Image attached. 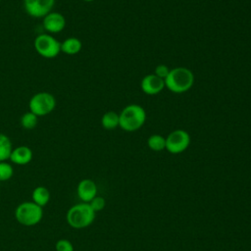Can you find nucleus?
Returning a JSON list of instances; mask_svg holds the SVG:
<instances>
[{
    "label": "nucleus",
    "mask_w": 251,
    "mask_h": 251,
    "mask_svg": "<svg viewBox=\"0 0 251 251\" xmlns=\"http://www.w3.org/2000/svg\"><path fill=\"white\" fill-rule=\"evenodd\" d=\"M164 81L165 87L170 91L174 93H183L192 87L194 75L185 67H176L170 70Z\"/></svg>",
    "instance_id": "nucleus-1"
},
{
    "label": "nucleus",
    "mask_w": 251,
    "mask_h": 251,
    "mask_svg": "<svg viewBox=\"0 0 251 251\" xmlns=\"http://www.w3.org/2000/svg\"><path fill=\"white\" fill-rule=\"evenodd\" d=\"M95 212L88 203L80 202L73 205L66 213L68 225L75 229L89 226L95 220Z\"/></svg>",
    "instance_id": "nucleus-2"
},
{
    "label": "nucleus",
    "mask_w": 251,
    "mask_h": 251,
    "mask_svg": "<svg viewBox=\"0 0 251 251\" xmlns=\"http://www.w3.org/2000/svg\"><path fill=\"white\" fill-rule=\"evenodd\" d=\"M119 126L125 131H135L139 129L146 121V112L144 108L137 104L126 106L119 114Z\"/></svg>",
    "instance_id": "nucleus-3"
},
{
    "label": "nucleus",
    "mask_w": 251,
    "mask_h": 251,
    "mask_svg": "<svg viewBox=\"0 0 251 251\" xmlns=\"http://www.w3.org/2000/svg\"><path fill=\"white\" fill-rule=\"evenodd\" d=\"M16 221L25 226H33L43 218V208L32 201H24L15 209Z\"/></svg>",
    "instance_id": "nucleus-4"
},
{
    "label": "nucleus",
    "mask_w": 251,
    "mask_h": 251,
    "mask_svg": "<svg viewBox=\"0 0 251 251\" xmlns=\"http://www.w3.org/2000/svg\"><path fill=\"white\" fill-rule=\"evenodd\" d=\"M55 108L56 98L53 94L47 91L35 93L28 101V111L35 114L38 118L49 115Z\"/></svg>",
    "instance_id": "nucleus-5"
},
{
    "label": "nucleus",
    "mask_w": 251,
    "mask_h": 251,
    "mask_svg": "<svg viewBox=\"0 0 251 251\" xmlns=\"http://www.w3.org/2000/svg\"><path fill=\"white\" fill-rule=\"evenodd\" d=\"M33 47L36 53L45 59H53L61 53V42L49 33L38 34L34 38Z\"/></svg>",
    "instance_id": "nucleus-6"
},
{
    "label": "nucleus",
    "mask_w": 251,
    "mask_h": 251,
    "mask_svg": "<svg viewBox=\"0 0 251 251\" xmlns=\"http://www.w3.org/2000/svg\"><path fill=\"white\" fill-rule=\"evenodd\" d=\"M190 136L184 129H175L166 137V149L172 154H179L187 149Z\"/></svg>",
    "instance_id": "nucleus-7"
},
{
    "label": "nucleus",
    "mask_w": 251,
    "mask_h": 251,
    "mask_svg": "<svg viewBox=\"0 0 251 251\" xmlns=\"http://www.w3.org/2000/svg\"><path fill=\"white\" fill-rule=\"evenodd\" d=\"M56 0H24L25 13L35 19L43 18L53 11Z\"/></svg>",
    "instance_id": "nucleus-8"
},
{
    "label": "nucleus",
    "mask_w": 251,
    "mask_h": 251,
    "mask_svg": "<svg viewBox=\"0 0 251 251\" xmlns=\"http://www.w3.org/2000/svg\"><path fill=\"white\" fill-rule=\"evenodd\" d=\"M42 26L46 33H59L66 26V18L59 12L51 11L42 18Z\"/></svg>",
    "instance_id": "nucleus-9"
},
{
    "label": "nucleus",
    "mask_w": 251,
    "mask_h": 251,
    "mask_svg": "<svg viewBox=\"0 0 251 251\" xmlns=\"http://www.w3.org/2000/svg\"><path fill=\"white\" fill-rule=\"evenodd\" d=\"M141 90L148 95H156L160 93L165 87L164 79L160 78L159 76L150 74L145 75L141 82H140Z\"/></svg>",
    "instance_id": "nucleus-10"
},
{
    "label": "nucleus",
    "mask_w": 251,
    "mask_h": 251,
    "mask_svg": "<svg viewBox=\"0 0 251 251\" xmlns=\"http://www.w3.org/2000/svg\"><path fill=\"white\" fill-rule=\"evenodd\" d=\"M76 194L81 202L89 203L97 195V185L94 180L83 178L76 186Z\"/></svg>",
    "instance_id": "nucleus-11"
},
{
    "label": "nucleus",
    "mask_w": 251,
    "mask_h": 251,
    "mask_svg": "<svg viewBox=\"0 0 251 251\" xmlns=\"http://www.w3.org/2000/svg\"><path fill=\"white\" fill-rule=\"evenodd\" d=\"M33 152L30 147L26 145H20L13 148L9 160L11 163L18 166H25L31 162Z\"/></svg>",
    "instance_id": "nucleus-12"
},
{
    "label": "nucleus",
    "mask_w": 251,
    "mask_h": 251,
    "mask_svg": "<svg viewBox=\"0 0 251 251\" xmlns=\"http://www.w3.org/2000/svg\"><path fill=\"white\" fill-rule=\"evenodd\" d=\"M82 48L81 41L76 37H68L61 42V52L66 55H75L80 52Z\"/></svg>",
    "instance_id": "nucleus-13"
},
{
    "label": "nucleus",
    "mask_w": 251,
    "mask_h": 251,
    "mask_svg": "<svg viewBox=\"0 0 251 251\" xmlns=\"http://www.w3.org/2000/svg\"><path fill=\"white\" fill-rule=\"evenodd\" d=\"M50 200V191L46 186L38 185L31 192V201L40 207H44Z\"/></svg>",
    "instance_id": "nucleus-14"
},
{
    "label": "nucleus",
    "mask_w": 251,
    "mask_h": 251,
    "mask_svg": "<svg viewBox=\"0 0 251 251\" xmlns=\"http://www.w3.org/2000/svg\"><path fill=\"white\" fill-rule=\"evenodd\" d=\"M101 125L107 130L115 129L120 125L119 114L114 111L106 112L101 118Z\"/></svg>",
    "instance_id": "nucleus-15"
},
{
    "label": "nucleus",
    "mask_w": 251,
    "mask_h": 251,
    "mask_svg": "<svg viewBox=\"0 0 251 251\" xmlns=\"http://www.w3.org/2000/svg\"><path fill=\"white\" fill-rule=\"evenodd\" d=\"M13 148L10 137L4 133H0V162L9 160Z\"/></svg>",
    "instance_id": "nucleus-16"
},
{
    "label": "nucleus",
    "mask_w": 251,
    "mask_h": 251,
    "mask_svg": "<svg viewBox=\"0 0 251 251\" xmlns=\"http://www.w3.org/2000/svg\"><path fill=\"white\" fill-rule=\"evenodd\" d=\"M38 123V117L30 111L25 112L20 120V124L25 129H33Z\"/></svg>",
    "instance_id": "nucleus-17"
},
{
    "label": "nucleus",
    "mask_w": 251,
    "mask_h": 251,
    "mask_svg": "<svg viewBox=\"0 0 251 251\" xmlns=\"http://www.w3.org/2000/svg\"><path fill=\"white\" fill-rule=\"evenodd\" d=\"M147 144L153 151H162L166 149V138L160 134H152L148 137Z\"/></svg>",
    "instance_id": "nucleus-18"
},
{
    "label": "nucleus",
    "mask_w": 251,
    "mask_h": 251,
    "mask_svg": "<svg viewBox=\"0 0 251 251\" xmlns=\"http://www.w3.org/2000/svg\"><path fill=\"white\" fill-rule=\"evenodd\" d=\"M14 175V168L8 161L0 162V182L9 180Z\"/></svg>",
    "instance_id": "nucleus-19"
},
{
    "label": "nucleus",
    "mask_w": 251,
    "mask_h": 251,
    "mask_svg": "<svg viewBox=\"0 0 251 251\" xmlns=\"http://www.w3.org/2000/svg\"><path fill=\"white\" fill-rule=\"evenodd\" d=\"M55 251H75V248L69 239L61 238L55 243Z\"/></svg>",
    "instance_id": "nucleus-20"
},
{
    "label": "nucleus",
    "mask_w": 251,
    "mask_h": 251,
    "mask_svg": "<svg viewBox=\"0 0 251 251\" xmlns=\"http://www.w3.org/2000/svg\"><path fill=\"white\" fill-rule=\"evenodd\" d=\"M88 204L93 209V211L96 213V212H99L104 209V207L106 205V201L102 196L96 195Z\"/></svg>",
    "instance_id": "nucleus-21"
},
{
    "label": "nucleus",
    "mask_w": 251,
    "mask_h": 251,
    "mask_svg": "<svg viewBox=\"0 0 251 251\" xmlns=\"http://www.w3.org/2000/svg\"><path fill=\"white\" fill-rule=\"evenodd\" d=\"M169 72H170V69H169L166 65L161 64V65H158V66L155 68L154 75H157V76H159V77L162 78V79H165L166 76L168 75Z\"/></svg>",
    "instance_id": "nucleus-22"
},
{
    "label": "nucleus",
    "mask_w": 251,
    "mask_h": 251,
    "mask_svg": "<svg viewBox=\"0 0 251 251\" xmlns=\"http://www.w3.org/2000/svg\"><path fill=\"white\" fill-rule=\"evenodd\" d=\"M82 1H85V2H92V1H94V0H82Z\"/></svg>",
    "instance_id": "nucleus-23"
},
{
    "label": "nucleus",
    "mask_w": 251,
    "mask_h": 251,
    "mask_svg": "<svg viewBox=\"0 0 251 251\" xmlns=\"http://www.w3.org/2000/svg\"><path fill=\"white\" fill-rule=\"evenodd\" d=\"M75 251H82V250H75Z\"/></svg>",
    "instance_id": "nucleus-24"
},
{
    "label": "nucleus",
    "mask_w": 251,
    "mask_h": 251,
    "mask_svg": "<svg viewBox=\"0 0 251 251\" xmlns=\"http://www.w3.org/2000/svg\"><path fill=\"white\" fill-rule=\"evenodd\" d=\"M0 1H2V0H0Z\"/></svg>",
    "instance_id": "nucleus-25"
}]
</instances>
